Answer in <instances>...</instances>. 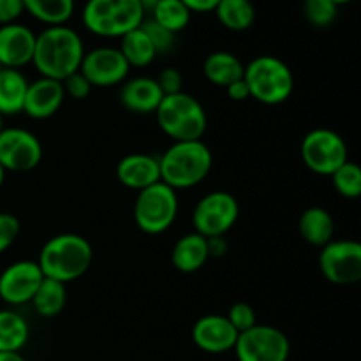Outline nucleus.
Returning <instances> with one entry per match:
<instances>
[{
	"mask_svg": "<svg viewBox=\"0 0 361 361\" xmlns=\"http://www.w3.org/2000/svg\"><path fill=\"white\" fill-rule=\"evenodd\" d=\"M23 13V0H0V27L16 23L18 18Z\"/></svg>",
	"mask_w": 361,
	"mask_h": 361,
	"instance_id": "obj_37",
	"label": "nucleus"
},
{
	"mask_svg": "<svg viewBox=\"0 0 361 361\" xmlns=\"http://www.w3.org/2000/svg\"><path fill=\"white\" fill-rule=\"evenodd\" d=\"M245 66L231 51H214L204 59L203 74L214 87L228 88L235 81L242 80Z\"/></svg>",
	"mask_w": 361,
	"mask_h": 361,
	"instance_id": "obj_22",
	"label": "nucleus"
},
{
	"mask_svg": "<svg viewBox=\"0 0 361 361\" xmlns=\"http://www.w3.org/2000/svg\"><path fill=\"white\" fill-rule=\"evenodd\" d=\"M2 129H4V115L0 113V130H2Z\"/></svg>",
	"mask_w": 361,
	"mask_h": 361,
	"instance_id": "obj_45",
	"label": "nucleus"
},
{
	"mask_svg": "<svg viewBox=\"0 0 361 361\" xmlns=\"http://www.w3.org/2000/svg\"><path fill=\"white\" fill-rule=\"evenodd\" d=\"M154 115L159 129L173 141H197L203 140L207 133V111L203 104L187 92L164 95Z\"/></svg>",
	"mask_w": 361,
	"mask_h": 361,
	"instance_id": "obj_4",
	"label": "nucleus"
},
{
	"mask_svg": "<svg viewBox=\"0 0 361 361\" xmlns=\"http://www.w3.org/2000/svg\"><path fill=\"white\" fill-rule=\"evenodd\" d=\"M159 2H161V0H140V4H141V7L145 9V13H150V11L154 9Z\"/></svg>",
	"mask_w": 361,
	"mask_h": 361,
	"instance_id": "obj_42",
	"label": "nucleus"
},
{
	"mask_svg": "<svg viewBox=\"0 0 361 361\" xmlns=\"http://www.w3.org/2000/svg\"><path fill=\"white\" fill-rule=\"evenodd\" d=\"M182 2L189 7L190 13H214L215 6L221 0H182Z\"/></svg>",
	"mask_w": 361,
	"mask_h": 361,
	"instance_id": "obj_39",
	"label": "nucleus"
},
{
	"mask_svg": "<svg viewBox=\"0 0 361 361\" xmlns=\"http://www.w3.org/2000/svg\"><path fill=\"white\" fill-rule=\"evenodd\" d=\"M238 361H288L291 344L284 331L270 324H256L238 334L233 348Z\"/></svg>",
	"mask_w": 361,
	"mask_h": 361,
	"instance_id": "obj_10",
	"label": "nucleus"
},
{
	"mask_svg": "<svg viewBox=\"0 0 361 361\" xmlns=\"http://www.w3.org/2000/svg\"><path fill=\"white\" fill-rule=\"evenodd\" d=\"M194 345L208 355H224L233 351L238 338V331L231 326L226 316L208 314L194 323L190 331Z\"/></svg>",
	"mask_w": 361,
	"mask_h": 361,
	"instance_id": "obj_15",
	"label": "nucleus"
},
{
	"mask_svg": "<svg viewBox=\"0 0 361 361\" xmlns=\"http://www.w3.org/2000/svg\"><path fill=\"white\" fill-rule=\"evenodd\" d=\"M298 231L303 242L321 249L334 240L335 221L330 212L324 208L310 207L300 215Z\"/></svg>",
	"mask_w": 361,
	"mask_h": 361,
	"instance_id": "obj_21",
	"label": "nucleus"
},
{
	"mask_svg": "<svg viewBox=\"0 0 361 361\" xmlns=\"http://www.w3.org/2000/svg\"><path fill=\"white\" fill-rule=\"evenodd\" d=\"M210 259L208 254V242L204 236L194 233H187L173 245L171 264L182 274H194L200 271Z\"/></svg>",
	"mask_w": 361,
	"mask_h": 361,
	"instance_id": "obj_20",
	"label": "nucleus"
},
{
	"mask_svg": "<svg viewBox=\"0 0 361 361\" xmlns=\"http://www.w3.org/2000/svg\"><path fill=\"white\" fill-rule=\"evenodd\" d=\"M178 215L176 190L157 182L140 190L134 201V222L147 235H161L168 231Z\"/></svg>",
	"mask_w": 361,
	"mask_h": 361,
	"instance_id": "obj_7",
	"label": "nucleus"
},
{
	"mask_svg": "<svg viewBox=\"0 0 361 361\" xmlns=\"http://www.w3.org/2000/svg\"><path fill=\"white\" fill-rule=\"evenodd\" d=\"M331 2H334L335 6H344V4H349V2H353V0H331Z\"/></svg>",
	"mask_w": 361,
	"mask_h": 361,
	"instance_id": "obj_44",
	"label": "nucleus"
},
{
	"mask_svg": "<svg viewBox=\"0 0 361 361\" xmlns=\"http://www.w3.org/2000/svg\"><path fill=\"white\" fill-rule=\"evenodd\" d=\"M118 49L123 59L127 60L129 67H148L157 59V51H155L148 35L141 28V25L120 37Z\"/></svg>",
	"mask_w": 361,
	"mask_h": 361,
	"instance_id": "obj_27",
	"label": "nucleus"
},
{
	"mask_svg": "<svg viewBox=\"0 0 361 361\" xmlns=\"http://www.w3.org/2000/svg\"><path fill=\"white\" fill-rule=\"evenodd\" d=\"M129 63L123 59L118 48L113 46H99V48L85 51L81 60L80 73L90 81L92 87L108 88L122 85L129 76Z\"/></svg>",
	"mask_w": 361,
	"mask_h": 361,
	"instance_id": "obj_13",
	"label": "nucleus"
},
{
	"mask_svg": "<svg viewBox=\"0 0 361 361\" xmlns=\"http://www.w3.org/2000/svg\"><path fill=\"white\" fill-rule=\"evenodd\" d=\"M28 80L21 71L0 67V113L13 116L23 113Z\"/></svg>",
	"mask_w": 361,
	"mask_h": 361,
	"instance_id": "obj_23",
	"label": "nucleus"
},
{
	"mask_svg": "<svg viewBox=\"0 0 361 361\" xmlns=\"http://www.w3.org/2000/svg\"><path fill=\"white\" fill-rule=\"evenodd\" d=\"M62 85H63V92H66V95H69L71 99H76V101H83V99H87L88 95L92 94V88H94L90 85V81H88L80 71H76L74 74L67 76L66 80L62 81Z\"/></svg>",
	"mask_w": 361,
	"mask_h": 361,
	"instance_id": "obj_35",
	"label": "nucleus"
},
{
	"mask_svg": "<svg viewBox=\"0 0 361 361\" xmlns=\"http://www.w3.org/2000/svg\"><path fill=\"white\" fill-rule=\"evenodd\" d=\"M243 81L254 101L277 106L288 101L295 90V76L284 60L274 55H259L243 69Z\"/></svg>",
	"mask_w": 361,
	"mask_h": 361,
	"instance_id": "obj_5",
	"label": "nucleus"
},
{
	"mask_svg": "<svg viewBox=\"0 0 361 361\" xmlns=\"http://www.w3.org/2000/svg\"><path fill=\"white\" fill-rule=\"evenodd\" d=\"M164 94L159 88L155 78L136 76L126 80L120 87L118 101L127 111L136 115H150L161 104Z\"/></svg>",
	"mask_w": 361,
	"mask_h": 361,
	"instance_id": "obj_19",
	"label": "nucleus"
},
{
	"mask_svg": "<svg viewBox=\"0 0 361 361\" xmlns=\"http://www.w3.org/2000/svg\"><path fill=\"white\" fill-rule=\"evenodd\" d=\"M30 328L16 310H0V353H20L27 345Z\"/></svg>",
	"mask_w": 361,
	"mask_h": 361,
	"instance_id": "obj_24",
	"label": "nucleus"
},
{
	"mask_svg": "<svg viewBox=\"0 0 361 361\" xmlns=\"http://www.w3.org/2000/svg\"><path fill=\"white\" fill-rule=\"evenodd\" d=\"M300 155L307 168L321 176H331L344 162L349 161V150L341 134L331 129H312L305 134Z\"/></svg>",
	"mask_w": 361,
	"mask_h": 361,
	"instance_id": "obj_8",
	"label": "nucleus"
},
{
	"mask_svg": "<svg viewBox=\"0 0 361 361\" xmlns=\"http://www.w3.org/2000/svg\"><path fill=\"white\" fill-rule=\"evenodd\" d=\"M338 6L331 0H303V16L312 27L326 28L337 20Z\"/></svg>",
	"mask_w": 361,
	"mask_h": 361,
	"instance_id": "obj_31",
	"label": "nucleus"
},
{
	"mask_svg": "<svg viewBox=\"0 0 361 361\" xmlns=\"http://www.w3.org/2000/svg\"><path fill=\"white\" fill-rule=\"evenodd\" d=\"M238 217V200L226 190H214L201 197L194 207V231L204 238L224 236L236 224Z\"/></svg>",
	"mask_w": 361,
	"mask_h": 361,
	"instance_id": "obj_9",
	"label": "nucleus"
},
{
	"mask_svg": "<svg viewBox=\"0 0 361 361\" xmlns=\"http://www.w3.org/2000/svg\"><path fill=\"white\" fill-rule=\"evenodd\" d=\"M335 190L345 200H358L361 194V169L356 162L348 161L331 175Z\"/></svg>",
	"mask_w": 361,
	"mask_h": 361,
	"instance_id": "obj_30",
	"label": "nucleus"
},
{
	"mask_svg": "<svg viewBox=\"0 0 361 361\" xmlns=\"http://www.w3.org/2000/svg\"><path fill=\"white\" fill-rule=\"evenodd\" d=\"M0 361H27L21 353H0Z\"/></svg>",
	"mask_w": 361,
	"mask_h": 361,
	"instance_id": "obj_41",
	"label": "nucleus"
},
{
	"mask_svg": "<svg viewBox=\"0 0 361 361\" xmlns=\"http://www.w3.org/2000/svg\"><path fill=\"white\" fill-rule=\"evenodd\" d=\"M319 270L334 286L361 281V245L356 240H331L319 252Z\"/></svg>",
	"mask_w": 361,
	"mask_h": 361,
	"instance_id": "obj_11",
	"label": "nucleus"
},
{
	"mask_svg": "<svg viewBox=\"0 0 361 361\" xmlns=\"http://www.w3.org/2000/svg\"><path fill=\"white\" fill-rule=\"evenodd\" d=\"M116 178L123 187L140 192V190L161 182L159 157L150 154L126 155L116 164Z\"/></svg>",
	"mask_w": 361,
	"mask_h": 361,
	"instance_id": "obj_18",
	"label": "nucleus"
},
{
	"mask_svg": "<svg viewBox=\"0 0 361 361\" xmlns=\"http://www.w3.org/2000/svg\"><path fill=\"white\" fill-rule=\"evenodd\" d=\"M214 155L203 140L175 141L159 157L161 182L173 190H185L200 185L212 171Z\"/></svg>",
	"mask_w": 361,
	"mask_h": 361,
	"instance_id": "obj_3",
	"label": "nucleus"
},
{
	"mask_svg": "<svg viewBox=\"0 0 361 361\" xmlns=\"http://www.w3.org/2000/svg\"><path fill=\"white\" fill-rule=\"evenodd\" d=\"M208 242V254L210 257H222L228 252V242L224 236H214V238H207Z\"/></svg>",
	"mask_w": 361,
	"mask_h": 361,
	"instance_id": "obj_40",
	"label": "nucleus"
},
{
	"mask_svg": "<svg viewBox=\"0 0 361 361\" xmlns=\"http://www.w3.org/2000/svg\"><path fill=\"white\" fill-rule=\"evenodd\" d=\"M63 101H66V92L62 81L41 76L35 81H28L23 113L32 120L51 118L62 108Z\"/></svg>",
	"mask_w": 361,
	"mask_h": 361,
	"instance_id": "obj_17",
	"label": "nucleus"
},
{
	"mask_svg": "<svg viewBox=\"0 0 361 361\" xmlns=\"http://www.w3.org/2000/svg\"><path fill=\"white\" fill-rule=\"evenodd\" d=\"M21 224L13 214L0 212V254L6 252L20 236Z\"/></svg>",
	"mask_w": 361,
	"mask_h": 361,
	"instance_id": "obj_34",
	"label": "nucleus"
},
{
	"mask_svg": "<svg viewBox=\"0 0 361 361\" xmlns=\"http://www.w3.org/2000/svg\"><path fill=\"white\" fill-rule=\"evenodd\" d=\"M214 13L219 23L231 32L249 30L256 21L252 0H221Z\"/></svg>",
	"mask_w": 361,
	"mask_h": 361,
	"instance_id": "obj_25",
	"label": "nucleus"
},
{
	"mask_svg": "<svg viewBox=\"0 0 361 361\" xmlns=\"http://www.w3.org/2000/svg\"><path fill=\"white\" fill-rule=\"evenodd\" d=\"M25 13L46 27L67 25L74 14V0H23Z\"/></svg>",
	"mask_w": 361,
	"mask_h": 361,
	"instance_id": "obj_26",
	"label": "nucleus"
},
{
	"mask_svg": "<svg viewBox=\"0 0 361 361\" xmlns=\"http://www.w3.org/2000/svg\"><path fill=\"white\" fill-rule=\"evenodd\" d=\"M141 28H143L145 34H147L148 39L152 41L157 55H164V53L171 51V48L175 46V39H176L175 34H171V32L166 30L164 27L155 23L152 18H148V20L145 18L143 23H141Z\"/></svg>",
	"mask_w": 361,
	"mask_h": 361,
	"instance_id": "obj_32",
	"label": "nucleus"
},
{
	"mask_svg": "<svg viewBox=\"0 0 361 361\" xmlns=\"http://www.w3.org/2000/svg\"><path fill=\"white\" fill-rule=\"evenodd\" d=\"M35 35L23 23H9L0 27V67L18 69L32 63Z\"/></svg>",
	"mask_w": 361,
	"mask_h": 361,
	"instance_id": "obj_16",
	"label": "nucleus"
},
{
	"mask_svg": "<svg viewBox=\"0 0 361 361\" xmlns=\"http://www.w3.org/2000/svg\"><path fill=\"white\" fill-rule=\"evenodd\" d=\"M226 92H228V97L231 99V101H236V102H242V101H247V99L250 97L249 94V87H247V83L242 80L235 81V83L229 85L228 88H226Z\"/></svg>",
	"mask_w": 361,
	"mask_h": 361,
	"instance_id": "obj_38",
	"label": "nucleus"
},
{
	"mask_svg": "<svg viewBox=\"0 0 361 361\" xmlns=\"http://www.w3.org/2000/svg\"><path fill=\"white\" fill-rule=\"evenodd\" d=\"M159 88L164 95H173L178 94V92H183V76L178 69L175 67H166L159 73V76L155 78Z\"/></svg>",
	"mask_w": 361,
	"mask_h": 361,
	"instance_id": "obj_36",
	"label": "nucleus"
},
{
	"mask_svg": "<svg viewBox=\"0 0 361 361\" xmlns=\"http://www.w3.org/2000/svg\"><path fill=\"white\" fill-rule=\"evenodd\" d=\"M94 249L85 236L76 233H62L42 245L37 264L44 279L62 284L78 281L92 267Z\"/></svg>",
	"mask_w": 361,
	"mask_h": 361,
	"instance_id": "obj_2",
	"label": "nucleus"
},
{
	"mask_svg": "<svg viewBox=\"0 0 361 361\" xmlns=\"http://www.w3.org/2000/svg\"><path fill=\"white\" fill-rule=\"evenodd\" d=\"M32 307L41 317H55L63 312L67 305L66 284L51 279H44L32 298Z\"/></svg>",
	"mask_w": 361,
	"mask_h": 361,
	"instance_id": "obj_28",
	"label": "nucleus"
},
{
	"mask_svg": "<svg viewBox=\"0 0 361 361\" xmlns=\"http://www.w3.org/2000/svg\"><path fill=\"white\" fill-rule=\"evenodd\" d=\"M42 161V145L34 133L21 127L0 130V166L6 173H27Z\"/></svg>",
	"mask_w": 361,
	"mask_h": 361,
	"instance_id": "obj_12",
	"label": "nucleus"
},
{
	"mask_svg": "<svg viewBox=\"0 0 361 361\" xmlns=\"http://www.w3.org/2000/svg\"><path fill=\"white\" fill-rule=\"evenodd\" d=\"M140 0H87L81 11L85 28L99 37H122L143 23Z\"/></svg>",
	"mask_w": 361,
	"mask_h": 361,
	"instance_id": "obj_6",
	"label": "nucleus"
},
{
	"mask_svg": "<svg viewBox=\"0 0 361 361\" xmlns=\"http://www.w3.org/2000/svg\"><path fill=\"white\" fill-rule=\"evenodd\" d=\"M85 55L81 35L67 25L46 27L35 35L32 66L42 78L63 81L67 76L80 71Z\"/></svg>",
	"mask_w": 361,
	"mask_h": 361,
	"instance_id": "obj_1",
	"label": "nucleus"
},
{
	"mask_svg": "<svg viewBox=\"0 0 361 361\" xmlns=\"http://www.w3.org/2000/svg\"><path fill=\"white\" fill-rule=\"evenodd\" d=\"M4 180H6V169H4L2 166H0V187L4 185Z\"/></svg>",
	"mask_w": 361,
	"mask_h": 361,
	"instance_id": "obj_43",
	"label": "nucleus"
},
{
	"mask_svg": "<svg viewBox=\"0 0 361 361\" xmlns=\"http://www.w3.org/2000/svg\"><path fill=\"white\" fill-rule=\"evenodd\" d=\"M228 321L231 323V326L235 328L238 334H243V331L250 330L252 326L257 324V317L256 312H254L252 307L245 302H238L233 303L228 310Z\"/></svg>",
	"mask_w": 361,
	"mask_h": 361,
	"instance_id": "obj_33",
	"label": "nucleus"
},
{
	"mask_svg": "<svg viewBox=\"0 0 361 361\" xmlns=\"http://www.w3.org/2000/svg\"><path fill=\"white\" fill-rule=\"evenodd\" d=\"M42 281L37 261H16L0 274V300L11 307L30 303Z\"/></svg>",
	"mask_w": 361,
	"mask_h": 361,
	"instance_id": "obj_14",
	"label": "nucleus"
},
{
	"mask_svg": "<svg viewBox=\"0 0 361 361\" xmlns=\"http://www.w3.org/2000/svg\"><path fill=\"white\" fill-rule=\"evenodd\" d=\"M150 14L155 23H159L175 35L185 30L190 23V18H192V13L182 0H161L150 11Z\"/></svg>",
	"mask_w": 361,
	"mask_h": 361,
	"instance_id": "obj_29",
	"label": "nucleus"
}]
</instances>
